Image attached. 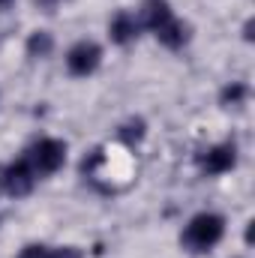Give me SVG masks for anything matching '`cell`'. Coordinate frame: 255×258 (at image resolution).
Here are the masks:
<instances>
[{"mask_svg": "<svg viewBox=\"0 0 255 258\" xmlns=\"http://www.w3.org/2000/svg\"><path fill=\"white\" fill-rule=\"evenodd\" d=\"M51 258H81L75 246H63V249H51Z\"/></svg>", "mask_w": 255, "mask_h": 258, "instance_id": "7c38bea8", "label": "cell"}, {"mask_svg": "<svg viewBox=\"0 0 255 258\" xmlns=\"http://www.w3.org/2000/svg\"><path fill=\"white\" fill-rule=\"evenodd\" d=\"M30 168L36 174H54L60 165L66 162V144L57 138H42L30 147Z\"/></svg>", "mask_w": 255, "mask_h": 258, "instance_id": "7a4b0ae2", "label": "cell"}, {"mask_svg": "<svg viewBox=\"0 0 255 258\" xmlns=\"http://www.w3.org/2000/svg\"><path fill=\"white\" fill-rule=\"evenodd\" d=\"M18 258H51V249L48 246H42V243H30V246H24Z\"/></svg>", "mask_w": 255, "mask_h": 258, "instance_id": "8fae6325", "label": "cell"}, {"mask_svg": "<svg viewBox=\"0 0 255 258\" xmlns=\"http://www.w3.org/2000/svg\"><path fill=\"white\" fill-rule=\"evenodd\" d=\"M51 48H54L51 33H45V30L30 33V39H27V54H30V57H48V54H51Z\"/></svg>", "mask_w": 255, "mask_h": 258, "instance_id": "9c48e42d", "label": "cell"}, {"mask_svg": "<svg viewBox=\"0 0 255 258\" xmlns=\"http://www.w3.org/2000/svg\"><path fill=\"white\" fill-rule=\"evenodd\" d=\"M234 162H237V147H234L231 141L216 144V147H210V150L201 156V168H204L207 174H222V171H231V168H234Z\"/></svg>", "mask_w": 255, "mask_h": 258, "instance_id": "5b68a950", "label": "cell"}, {"mask_svg": "<svg viewBox=\"0 0 255 258\" xmlns=\"http://www.w3.org/2000/svg\"><path fill=\"white\" fill-rule=\"evenodd\" d=\"M108 33H111V39H114L117 45H129V42L138 36V21H135L129 12H117V15L111 18Z\"/></svg>", "mask_w": 255, "mask_h": 258, "instance_id": "8992f818", "label": "cell"}, {"mask_svg": "<svg viewBox=\"0 0 255 258\" xmlns=\"http://www.w3.org/2000/svg\"><path fill=\"white\" fill-rule=\"evenodd\" d=\"M156 33V39L162 42V45H168V48H180L186 39H189V27L183 24V21H177V18H171V21H165L159 30H153Z\"/></svg>", "mask_w": 255, "mask_h": 258, "instance_id": "52a82bcc", "label": "cell"}, {"mask_svg": "<svg viewBox=\"0 0 255 258\" xmlns=\"http://www.w3.org/2000/svg\"><path fill=\"white\" fill-rule=\"evenodd\" d=\"M42 3H45V6H54V3H60V0H42Z\"/></svg>", "mask_w": 255, "mask_h": 258, "instance_id": "5bb4252c", "label": "cell"}, {"mask_svg": "<svg viewBox=\"0 0 255 258\" xmlns=\"http://www.w3.org/2000/svg\"><path fill=\"white\" fill-rule=\"evenodd\" d=\"M12 3H15V0H0V12H6V9H12Z\"/></svg>", "mask_w": 255, "mask_h": 258, "instance_id": "4fadbf2b", "label": "cell"}, {"mask_svg": "<svg viewBox=\"0 0 255 258\" xmlns=\"http://www.w3.org/2000/svg\"><path fill=\"white\" fill-rule=\"evenodd\" d=\"M102 63V51L96 42H75L66 54V69L78 78H87L96 72V66Z\"/></svg>", "mask_w": 255, "mask_h": 258, "instance_id": "3957f363", "label": "cell"}, {"mask_svg": "<svg viewBox=\"0 0 255 258\" xmlns=\"http://www.w3.org/2000/svg\"><path fill=\"white\" fill-rule=\"evenodd\" d=\"M0 183H3V189L12 195V198H21V195H27L30 189H33V183H36V171L30 168L27 159H18V162H12V165L3 168Z\"/></svg>", "mask_w": 255, "mask_h": 258, "instance_id": "277c9868", "label": "cell"}, {"mask_svg": "<svg viewBox=\"0 0 255 258\" xmlns=\"http://www.w3.org/2000/svg\"><path fill=\"white\" fill-rule=\"evenodd\" d=\"M246 96H249V87L246 84H228L222 90V105H240Z\"/></svg>", "mask_w": 255, "mask_h": 258, "instance_id": "30bf717a", "label": "cell"}, {"mask_svg": "<svg viewBox=\"0 0 255 258\" xmlns=\"http://www.w3.org/2000/svg\"><path fill=\"white\" fill-rule=\"evenodd\" d=\"M225 234V219L216 213H198L192 216L186 231H183V243L192 252H207L210 246H216Z\"/></svg>", "mask_w": 255, "mask_h": 258, "instance_id": "6da1fadb", "label": "cell"}, {"mask_svg": "<svg viewBox=\"0 0 255 258\" xmlns=\"http://www.w3.org/2000/svg\"><path fill=\"white\" fill-rule=\"evenodd\" d=\"M174 15H171V6L165 3V0H150L147 6H144V24L150 27V30H159L165 21H171Z\"/></svg>", "mask_w": 255, "mask_h": 258, "instance_id": "ba28073f", "label": "cell"}]
</instances>
